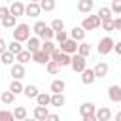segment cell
Masks as SVG:
<instances>
[{"instance_id":"obj_1","label":"cell","mask_w":121,"mask_h":121,"mask_svg":"<svg viewBox=\"0 0 121 121\" xmlns=\"http://www.w3.org/2000/svg\"><path fill=\"white\" fill-rule=\"evenodd\" d=\"M30 36V26L26 23H19L13 26V40L17 42H26V38Z\"/></svg>"},{"instance_id":"obj_2","label":"cell","mask_w":121,"mask_h":121,"mask_svg":"<svg viewBox=\"0 0 121 121\" xmlns=\"http://www.w3.org/2000/svg\"><path fill=\"white\" fill-rule=\"evenodd\" d=\"M95 110H96V106H95L93 102H83V104L79 106V115H81V119H83V121H96Z\"/></svg>"},{"instance_id":"obj_3","label":"cell","mask_w":121,"mask_h":121,"mask_svg":"<svg viewBox=\"0 0 121 121\" xmlns=\"http://www.w3.org/2000/svg\"><path fill=\"white\" fill-rule=\"evenodd\" d=\"M49 59L55 60V62H59V66H70V55L64 53V51H60L59 47H55L49 53Z\"/></svg>"},{"instance_id":"obj_4","label":"cell","mask_w":121,"mask_h":121,"mask_svg":"<svg viewBox=\"0 0 121 121\" xmlns=\"http://www.w3.org/2000/svg\"><path fill=\"white\" fill-rule=\"evenodd\" d=\"M85 66H87V59L85 57H81L79 53H72L70 55V68L74 72H81Z\"/></svg>"},{"instance_id":"obj_5","label":"cell","mask_w":121,"mask_h":121,"mask_svg":"<svg viewBox=\"0 0 121 121\" xmlns=\"http://www.w3.org/2000/svg\"><path fill=\"white\" fill-rule=\"evenodd\" d=\"M100 26V17L98 15H87L83 21H81V28L87 32V30H96Z\"/></svg>"},{"instance_id":"obj_6","label":"cell","mask_w":121,"mask_h":121,"mask_svg":"<svg viewBox=\"0 0 121 121\" xmlns=\"http://www.w3.org/2000/svg\"><path fill=\"white\" fill-rule=\"evenodd\" d=\"M112 47H113V38H112V36H104V38L98 42V53H100V55L112 53Z\"/></svg>"},{"instance_id":"obj_7","label":"cell","mask_w":121,"mask_h":121,"mask_svg":"<svg viewBox=\"0 0 121 121\" xmlns=\"http://www.w3.org/2000/svg\"><path fill=\"white\" fill-rule=\"evenodd\" d=\"M30 60H34L36 64H45L49 60V53L43 51V49H36V51L30 53Z\"/></svg>"},{"instance_id":"obj_8","label":"cell","mask_w":121,"mask_h":121,"mask_svg":"<svg viewBox=\"0 0 121 121\" xmlns=\"http://www.w3.org/2000/svg\"><path fill=\"white\" fill-rule=\"evenodd\" d=\"M60 47V51H64V53H68V55H72V53H76V49H78V42L76 40H72V38H66L64 42H60L59 43Z\"/></svg>"},{"instance_id":"obj_9","label":"cell","mask_w":121,"mask_h":121,"mask_svg":"<svg viewBox=\"0 0 121 121\" xmlns=\"http://www.w3.org/2000/svg\"><path fill=\"white\" fill-rule=\"evenodd\" d=\"M9 72H11L13 79H23V78H25V74H26V70H25V64H21V62L9 64Z\"/></svg>"},{"instance_id":"obj_10","label":"cell","mask_w":121,"mask_h":121,"mask_svg":"<svg viewBox=\"0 0 121 121\" xmlns=\"http://www.w3.org/2000/svg\"><path fill=\"white\" fill-rule=\"evenodd\" d=\"M8 9H9V13H11V15H15V17L25 15V4H23V2H19V0H11V6H9Z\"/></svg>"},{"instance_id":"obj_11","label":"cell","mask_w":121,"mask_h":121,"mask_svg":"<svg viewBox=\"0 0 121 121\" xmlns=\"http://www.w3.org/2000/svg\"><path fill=\"white\" fill-rule=\"evenodd\" d=\"M40 13H42V8H40L38 2H28V4L25 6V15H28V17H38Z\"/></svg>"},{"instance_id":"obj_12","label":"cell","mask_w":121,"mask_h":121,"mask_svg":"<svg viewBox=\"0 0 121 121\" xmlns=\"http://www.w3.org/2000/svg\"><path fill=\"white\" fill-rule=\"evenodd\" d=\"M79 74H81V81H83L85 85H91V83H95V79H96V76H95L93 68H87V66H85Z\"/></svg>"},{"instance_id":"obj_13","label":"cell","mask_w":121,"mask_h":121,"mask_svg":"<svg viewBox=\"0 0 121 121\" xmlns=\"http://www.w3.org/2000/svg\"><path fill=\"white\" fill-rule=\"evenodd\" d=\"M95 117H96V121H110L112 119V110L108 106L98 108V110H95Z\"/></svg>"},{"instance_id":"obj_14","label":"cell","mask_w":121,"mask_h":121,"mask_svg":"<svg viewBox=\"0 0 121 121\" xmlns=\"http://www.w3.org/2000/svg\"><path fill=\"white\" fill-rule=\"evenodd\" d=\"M93 72H95V76H96V78H106V74L110 72V66H108V62L100 60V62L93 68Z\"/></svg>"},{"instance_id":"obj_15","label":"cell","mask_w":121,"mask_h":121,"mask_svg":"<svg viewBox=\"0 0 121 121\" xmlns=\"http://www.w3.org/2000/svg\"><path fill=\"white\" fill-rule=\"evenodd\" d=\"M108 96L112 102H121V87L119 85H110L108 87Z\"/></svg>"},{"instance_id":"obj_16","label":"cell","mask_w":121,"mask_h":121,"mask_svg":"<svg viewBox=\"0 0 121 121\" xmlns=\"http://www.w3.org/2000/svg\"><path fill=\"white\" fill-rule=\"evenodd\" d=\"M47 113H49V110H47V106H36L34 108V112H32V115H34V119H38V121H45L47 119Z\"/></svg>"},{"instance_id":"obj_17","label":"cell","mask_w":121,"mask_h":121,"mask_svg":"<svg viewBox=\"0 0 121 121\" xmlns=\"http://www.w3.org/2000/svg\"><path fill=\"white\" fill-rule=\"evenodd\" d=\"M95 8V0H79L78 2V11L79 13H91Z\"/></svg>"},{"instance_id":"obj_18","label":"cell","mask_w":121,"mask_h":121,"mask_svg":"<svg viewBox=\"0 0 121 121\" xmlns=\"http://www.w3.org/2000/svg\"><path fill=\"white\" fill-rule=\"evenodd\" d=\"M49 104H51V106H57V108L64 106V104H66V96H64V93H53Z\"/></svg>"},{"instance_id":"obj_19","label":"cell","mask_w":121,"mask_h":121,"mask_svg":"<svg viewBox=\"0 0 121 121\" xmlns=\"http://www.w3.org/2000/svg\"><path fill=\"white\" fill-rule=\"evenodd\" d=\"M76 53H79L81 57L87 59V57L91 55V43H87V42H83V40L78 42V49H76Z\"/></svg>"},{"instance_id":"obj_20","label":"cell","mask_w":121,"mask_h":121,"mask_svg":"<svg viewBox=\"0 0 121 121\" xmlns=\"http://www.w3.org/2000/svg\"><path fill=\"white\" fill-rule=\"evenodd\" d=\"M40 43H42V42H40L38 36H28V38H26V49H28L30 53L36 51V49H40Z\"/></svg>"},{"instance_id":"obj_21","label":"cell","mask_w":121,"mask_h":121,"mask_svg":"<svg viewBox=\"0 0 121 121\" xmlns=\"http://www.w3.org/2000/svg\"><path fill=\"white\" fill-rule=\"evenodd\" d=\"M0 21H2V26H4V28H13V26L17 25V23H15V21H17V17H15V15H11V13H8L6 17H2Z\"/></svg>"},{"instance_id":"obj_22","label":"cell","mask_w":121,"mask_h":121,"mask_svg":"<svg viewBox=\"0 0 121 121\" xmlns=\"http://www.w3.org/2000/svg\"><path fill=\"white\" fill-rule=\"evenodd\" d=\"M70 38L76 40V42H81V40L85 38V30H83L81 26H74V28L70 30Z\"/></svg>"},{"instance_id":"obj_23","label":"cell","mask_w":121,"mask_h":121,"mask_svg":"<svg viewBox=\"0 0 121 121\" xmlns=\"http://www.w3.org/2000/svg\"><path fill=\"white\" fill-rule=\"evenodd\" d=\"M0 60H2V64H6V66H9V64H13V60H15V55L11 53V51H2L0 53Z\"/></svg>"},{"instance_id":"obj_24","label":"cell","mask_w":121,"mask_h":121,"mask_svg":"<svg viewBox=\"0 0 121 121\" xmlns=\"http://www.w3.org/2000/svg\"><path fill=\"white\" fill-rule=\"evenodd\" d=\"M49 89H51V93H62L66 89V83L62 79H53L51 85H49Z\"/></svg>"},{"instance_id":"obj_25","label":"cell","mask_w":121,"mask_h":121,"mask_svg":"<svg viewBox=\"0 0 121 121\" xmlns=\"http://www.w3.org/2000/svg\"><path fill=\"white\" fill-rule=\"evenodd\" d=\"M26 115H28V112H26L25 106H15V110H13V119L23 121V119H26Z\"/></svg>"},{"instance_id":"obj_26","label":"cell","mask_w":121,"mask_h":121,"mask_svg":"<svg viewBox=\"0 0 121 121\" xmlns=\"http://www.w3.org/2000/svg\"><path fill=\"white\" fill-rule=\"evenodd\" d=\"M38 93H40V91H38L36 85H25V87H23V95H25L26 98H36Z\"/></svg>"},{"instance_id":"obj_27","label":"cell","mask_w":121,"mask_h":121,"mask_svg":"<svg viewBox=\"0 0 121 121\" xmlns=\"http://www.w3.org/2000/svg\"><path fill=\"white\" fill-rule=\"evenodd\" d=\"M0 102H2V104H8V106H9V104H13V102H15V95H13V93H11L9 89H8V91H4V93L0 95Z\"/></svg>"},{"instance_id":"obj_28","label":"cell","mask_w":121,"mask_h":121,"mask_svg":"<svg viewBox=\"0 0 121 121\" xmlns=\"http://www.w3.org/2000/svg\"><path fill=\"white\" fill-rule=\"evenodd\" d=\"M15 60H17V62H21V64L28 62V60H30V51H28V49H21V51L15 55Z\"/></svg>"},{"instance_id":"obj_29","label":"cell","mask_w":121,"mask_h":121,"mask_svg":"<svg viewBox=\"0 0 121 121\" xmlns=\"http://www.w3.org/2000/svg\"><path fill=\"white\" fill-rule=\"evenodd\" d=\"M23 87H25V85L21 83V79H13V81L9 83V91H11V93H13L15 96L23 93Z\"/></svg>"},{"instance_id":"obj_30","label":"cell","mask_w":121,"mask_h":121,"mask_svg":"<svg viewBox=\"0 0 121 121\" xmlns=\"http://www.w3.org/2000/svg\"><path fill=\"white\" fill-rule=\"evenodd\" d=\"M43 66H45V70H47V72H49L51 76H55V74H59V68H60V66H59V62H55V60H51V59H49V60H47V62H45Z\"/></svg>"},{"instance_id":"obj_31","label":"cell","mask_w":121,"mask_h":121,"mask_svg":"<svg viewBox=\"0 0 121 121\" xmlns=\"http://www.w3.org/2000/svg\"><path fill=\"white\" fill-rule=\"evenodd\" d=\"M49 100H51V95H47V93H38L36 95V102L40 106H49Z\"/></svg>"},{"instance_id":"obj_32","label":"cell","mask_w":121,"mask_h":121,"mask_svg":"<svg viewBox=\"0 0 121 121\" xmlns=\"http://www.w3.org/2000/svg\"><path fill=\"white\" fill-rule=\"evenodd\" d=\"M38 4H40V8H42V11H53L55 6H57L55 0H40Z\"/></svg>"},{"instance_id":"obj_33","label":"cell","mask_w":121,"mask_h":121,"mask_svg":"<svg viewBox=\"0 0 121 121\" xmlns=\"http://www.w3.org/2000/svg\"><path fill=\"white\" fill-rule=\"evenodd\" d=\"M100 26L108 32H113V17H106V19H100Z\"/></svg>"},{"instance_id":"obj_34","label":"cell","mask_w":121,"mask_h":121,"mask_svg":"<svg viewBox=\"0 0 121 121\" xmlns=\"http://www.w3.org/2000/svg\"><path fill=\"white\" fill-rule=\"evenodd\" d=\"M45 26H47V25H45L43 21H36V23H34V26H32L34 36H38V38H40V36H42V32L45 30Z\"/></svg>"},{"instance_id":"obj_35","label":"cell","mask_w":121,"mask_h":121,"mask_svg":"<svg viewBox=\"0 0 121 121\" xmlns=\"http://www.w3.org/2000/svg\"><path fill=\"white\" fill-rule=\"evenodd\" d=\"M21 49H23V45H21V42H17V40H13V42L8 43V51H11L13 55H17Z\"/></svg>"},{"instance_id":"obj_36","label":"cell","mask_w":121,"mask_h":121,"mask_svg":"<svg viewBox=\"0 0 121 121\" xmlns=\"http://www.w3.org/2000/svg\"><path fill=\"white\" fill-rule=\"evenodd\" d=\"M40 49H43V51H47V53H51V51L55 49V43H53L51 40H43V42L40 43Z\"/></svg>"},{"instance_id":"obj_37","label":"cell","mask_w":121,"mask_h":121,"mask_svg":"<svg viewBox=\"0 0 121 121\" xmlns=\"http://www.w3.org/2000/svg\"><path fill=\"white\" fill-rule=\"evenodd\" d=\"M49 26H51L55 32H57V30H62V28H64V21H62V19H53Z\"/></svg>"},{"instance_id":"obj_38","label":"cell","mask_w":121,"mask_h":121,"mask_svg":"<svg viewBox=\"0 0 121 121\" xmlns=\"http://www.w3.org/2000/svg\"><path fill=\"white\" fill-rule=\"evenodd\" d=\"M100 19H106V17H112V9L110 8H106V6H102L100 9H98V13H96Z\"/></svg>"},{"instance_id":"obj_39","label":"cell","mask_w":121,"mask_h":121,"mask_svg":"<svg viewBox=\"0 0 121 121\" xmlns=\"http://www.w3.org/2000/svg\"><path fill=\"white\" fill-rule=\"evenodd\" d=\"M53 36H55V30H53L51 26H45V30L42 32L40 38H43V40H53Z\"/></svg>"},{"instance_id":"obj_40","label":"cell","mask_w":121,"mask_h":121,"mask_svg":"<svg viewBox=\"0 0 121 121\" xmlns=\"http://www.w3.org/2000/svg\"><path fill=\"white\" fill-rule=\"evenodd\" d=\"M112 13L115 15H121V0H112Z\"/></svg>"},{"instance_id":"obj_41","label":"cell","mask_w":121,"mask_h":121,"mask_svg":"<svg viewBox=\"0 0 121 121\" xmlns=\"http://www.w3.org/2000/svg\"><path fill=\"white\" fill-rule=\"evenodd\" d=\"M0 121H13V112L0 110Z\"/></svg>"},{"instance_id":"obj_42","label":"cell","mask_w":121,"mask_h":121,"mask_svg":"<svg viewBox=\"0 0 121 121\" xmlns=\"http://www.w3.org/2000/svg\"><path fill=\"white\" fill-rule=\"evenodd\" d=\"M53 38H57V42H59V43H60V42H64V40H66V38H68V34H66V30H64V28H62V30H57V32H55V36H53Z\"/></svg>"},{"instance_id":"obj_43","label":"cell","mask_w":121,"mask_h":121,"mask_svg":"<svg viewBox=\"0 0 121 121\" xmlns=\"http://www.w3.org/2000/svg\"><path fill=\"white\" fill-rule=\"evenodd\" d=\"M113 30H121V17L113 19Z\"/></svg>"},{"instance_id":"obj_44","label":"cell","mask_w":121,"mask_h":121,"mask_svg":"<svg viewBox=\"0 0 121 121\" xmlns=\"http://www.w3.org/2000/svg\"><path fill=\"white\" fill-rule=\"evenodd\" d=\"M8 13H9V9H8L6 6H0V19H2V17H6Z\"/></svg>"},{"instance_id":"obj_45","label":"cell","mask_w":121,"mask_h":121,"mask_svg":"<svg viewBox=\"0 0 121 121\" xmlns=\"http://www.w3.org/2000/svg\"><path fill=\"white\" fill-rule=\"evenodd\" d=\"M6 49H8V43H6V40L0 36V53H2V51H6Z\"/></svg>"},{"instance_id":"obj_46","label":"cell","mask_w":121,"mask_h":121,"mask_svg":"<svg viewBox=\"0 0 121 121\" xmlns=\"http://www.w3.org/2000/svg\"><path fill=\"white\" fill-rule=\"evenodd\" d=\"M30 2H40V0H30Z\"/></svg>"},{"instance_id":"obj_47","label":"cell","mask_w":121,"mask_h":121,"mask_svg":"<svg viewBox=\"0 0 121 121\" xmlns=\"http://www.w3.org/2000/svg\"><path fill=\"white\" fill-rule=\"evenodd\" d=\"M6 2H11V0H6Z\"/></svg>"},{"instance_id":"obj_48","label":"cell","mask_w":121,"mask_h":121,"mask_svg":"<svg viewBox=\"0 0 121 121\" xmlns=\"http://www.w3.org/2000/svg\"><path fill=\"white\" fill-rule=\"evenodd\" d=\"M0 64H2V60H0Z\"/></svg>"}]
</instances>
